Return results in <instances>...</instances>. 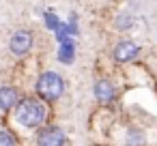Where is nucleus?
Segmentation results:
<instances>
[{
    "label": "nucleus",
    "instance_id": "obj_1",
    "mask_svg": "<svg viewBox=\"0 0 157 146\" xmlns=\"http://www.w3.org/2000/svg\"><path fill=\"white\" fill-rule=\"evenodd\" d=\"M15 122L26 129H39L48 120V103H43L39 97H20L17 105L13 107Z\"/></svg>",
    "mask_w": 157,
    "mask_h": 146
},
{
    "label": "nucleus",
    "instance_id": "obj_2",
    "mask_svg": "<svg viewBox=\"0 0 157 146\" xmlns=\"http://www.w3.org/2000/svg\"><path fill=\"white\" fill-rule=\"evenodd\" d=\"M65 92V80L58 71H41L35 80V97H39L43 103H56Z\"/></svg>",
    "mask_w": 157,
    "mask_h": 146
},
{
    "label": "nucleus",
    "instance_id": "obj_3",
    "mask_svg": "<svg viewBox=\"0 0 157 146\" xmlns=\"http://www.w3.org/2000/svg\"><path fill=\"white\" fill-rule=\"evenodd\" d=\"M35 47V32L30 28H17L9 37V52L13 58L24 60Z\"/></svg>",
    "mask_w": 157,
    "mask_h": 146
},
{
    "label": "nucleus",
    "instance_id": "obj_4",
    "mask_svg": "<svg viewBox=\"0 0 157 146\" xmlns=\"http://www.w3.org/2000/svg\"><path fill=\"white\" fill-rule=\"evenodd\" d=\"M140 54H142V45L136 43L133 39H121L112 47V60L116 65H129V62L138 60Z\"/></svg>",
    "mask_w": 157,
    "mask_h": 146
},
{
    "label": "nucleus",
    "instance_id": "obj_5",
    "mask_svg": "<svg viewBox=\"0 0 157 146\" xmlns=\"http://www.w3.org/2000/svg\"><path fill=\"white\" fill-rule=\"evenodd\" d=\"M35 144L37 146H65L67 144V135L56 125H43V127L37 129Z\"/></svg>",
    "mask_w": 157,
    "mask_h": 146
},
{
    "label": "nucleus",
    "instance_id": "obj_6",
    "mask_svg": "<svg viewBox=\"0 0 157 146\" xmlns=\"http://www.w3.org/2000/svg\"><path fill=\"white\" fill-rule=\"evenodd\" d=\"M93 95H95V99H97L101 105H110V103L116 99V86H114L112 80L101 77V80L95 82V86H93Z\"/></svg>",
    "mask_w": 157,
    "mask_h": 146
},
{
    "label": "nucleus",
    "instance_id": "obj_7",
    "mask_svg": "<svg viewBox=\"0 0 157 146\" xmlns=\"http://www.w3.org/2000/svg\"><path fill=\"white\" fill-rule=\"evenodd\" d=\"M75 54H78V43H75L73 37L65 39V41L58 43V47H56V60H58L60 65H65V67H69V65L75 62Z\"/></svg>",
    "mask_w": 157,
    "mask_h": 146
},
{
    "label": "nucleus",
    "instance_id": "obj_8",
    "mask_svg": "<svg viewBox=\"0 0 157 146\" xmlns=\"http://www.w3.org/2000/svg\"><path fill=\"white\" fill-rule=\"evenodd\" d=\"M20 90L13 84H2L0 86V112H11L17 101H20Z\"/></svg>",
    "mask_w": 157,
    "mask_h": 146
},
{
    "label": "nucleus",
    "instance_id": "obj_9",
    "mask_svg": "<svg viewBox=\"0 0 157 146\" xmlns=\"http://www.w3.org/2000/svg\"><path fill=\"white\" fill-rule=\"evenodd\" d=\"M133 24H136V17H133V13H129V11H121V13H116L114 20H112V26H114L116 32H127V30L133 28Z\"/></svg>",
    "mask_w": 157,
    "mask_h": 146
},
{
    "label": "nucleus",
    "instance_id": "obj_10",
    "mask_svg": "<svg viewBox=\"0 0 157 146\" xmlns=\"http://www.w3.org/2000/svg\"><path fill=\"white\" fill-rule=\"evenodd\" d=\"M125 146H144V133L136 127L125 131Z\"/></svg>",
    "mask_w": 157,
    "mask_h": 146
},
{
    "label": "nucleus",
    "instance_id": "obj_11",
    "mask_svg": "<svg viewBox=\"0 0 157 146\" xmlns=\"http://www.w3.org/2000/svg\"><path fill=\"white\" fill-rule=\"evenodd\" d=\"M60 22H63V20L58 17V13H54V11H45V13H43V26H45V30L54 32Z\"/></svg>",
    "mask_w": 157,
    "mask_h": 146
},
{
    "label": "nucleus",
    "instance_id": "obj_12",
    "mask_svg": "<svg viewBox=\"0 0 157 146\" xmlns=\"http://www.w3.org/2000/svg\"><path fill=\"white\" fill-rule=\"evenodd\" d=\"M67 32H69V37H80V20H78V13L75 11H71L69 13V17H67Z\"/></svg>",
    "mask_w": 157,
    "mask_h": 146
},
{
    "label": "nucleus",
    "instance_id": "obj_13",
    "mask_svg": "<svg viewBox=\"0 0 157 146\" xmlns=\"http://www.w3.org/2000/svg\"><path fill=\"white\" fill-rule=\"evenodd\" d=\"M0 146H20V140L13 131L9 129H0Z\"/></svg>",
    "mask_w": 157,
    "mask_h": 146
},
{
    "label": "nucleus",
    "instance_id": "obj_14",
    "mask_svg": "<svg viewBox=\"0 0 157 146\" xmlns=\"http://www.w3.org/2000/svg\"><path fill=\"white\" fill-rule=\"evenodd\" d=\"M52 35H54V41H56V43H63L65 39H69V32H67V24H65V22H60V24H58V28H56V30H54Z\"/></svg>",
    "mask_w": 157,
    "mask_h": 146
}]
</instances>
